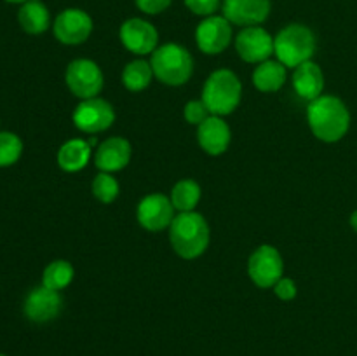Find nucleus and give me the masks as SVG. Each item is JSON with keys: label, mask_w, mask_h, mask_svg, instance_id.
<instances>
[{"label": "nucleus", "mask_w": 357, "mask_h": 356, "mask_svg": "<svg viewBox=\"0 0 357 356\" xmlns=\"http://www.w3.org/2000/svg\"><path fill=\"white\" fill-rule=\"evenodd\" d=\"M349 222H351V227L357 232V209H354V212H352L351 220H349Z\"/></svg>", "instance_id": "7c9ffc66"}, {"label": "nucleus", "mask_w": 357, "mask_h": 356, "mask_svg": "<svg viewBox=\"0 0 357 356\" xmlns=\"http://www.w3.org/2000/svg\"><path fill=\"white\" fill-rule=\"evenodd\" d=\"M72 121L79 131L87 135H98L110 128L115 122V110L112 103L100 96L80 100L73 110Z\"/></svg>", "instance_id": "6e6552de"}, {"label": "nucleus", "mask_w": 357, "mask_h": 356, "mask_svg": "<svg viewBox=\"0 0 357 356\" xmlns=\"http://www.w3.org/2000/svg\"><path fill=\"white\" fill-rule=\"evenodd\" d=\"M65 82L72 94H75L80 100L94 98L103 89L105 77L100 65L93 59L79 58L73 59L65 72Z\"/></svg>", "instance_id": "423d86ee"}, {"label": "nucleus", "mask_w": 357, "mask_h": 356, "mask_svg": "<svg viewBox=\"0 0 357 356\" xmlns=\"http://www.w3.org/2000/svg\"><path fill=\"white\" fill-rule=\"evenodd\" d=\"M316 49V34L302 23L286 24L274 37V54L286 68H296L302 63L310 61Z\"/></svg>", "instance_id": "7ed1b4c3"}, {"label": "nucleus", "mask_w": 357, "mask_h": 356, "mask_svg": "<svg viewBox=\"0 0 357 356\" xmlns=\"http://www.w3.org/2000/svg\"><path fill=\"white\" fill-rule=\"evenodd\" d=\"M153 77L166 86H183L194 73V58L187 47L174 42L160 45L152 52Z\"/></svg>", "instance_id": "39448f33"}, {"label": "nucleus", "mask_w": 357, "mask_h": 356, "mask_svg": "<svg viewBox=\"0 0 357 356\" xmlns=\"http://www.w3.org/2000/svg\"><path fill=\"white\" fill-rule=\"evenodd\" d=\"M293 89L302 100L314 101L323 94L324 89V73L317 63L310 61L302 63L300 66L293 68Z\"/></svg>", "instance_id": "a211bd4d"}, {"label": "nucleus", "mask_w": 357, "mask_h": 356, "mask_svg": "<svg viewBox=\"0 0 357 356\" xmlns=\"http://www.w3.org/2000/svg\"><path fill=\"white\" fill-rule=\"evenodd\" d=\"M288 80V68L278 59L258 63L253 72V84L261 93H275Z\"/></svg>", "instance_id": "412c9836"}, {"label": "nucleus", "mask_w": 357, "mask_h": 356, "mask_svg": "<svg viewBox=\"0 0 357 356\" xmlns=\"http://www.w3.org/2000/svg\"><path fill=\"white\" fill-rule=\"evenodd\" d=\"M91 192H93L94 198L98 199L103 205H110L117 199L119 192H121V185H119L117 178L112 173H105V171H100V173L94 177L93 184H91Z\"/></svg>", "instance_id": "393cba45"}, {"label": "nucleus", "mask_w": 357, "mask_h": 356, "mask_svg": "<svg viewBox=\"0 0 357 356\" xmlns=\"http://www.w3.org/2000/svg\"><path fill=\"white\" fill-rule=\"evenodd\" d=\"M223 16L241 28L260 27L271 16V0H223Z\"/></svg>", "instance_id": "2eb2a0df"}, {"label": "nucleus", "mask_w": 357, "mask_h": 356, "mask_svg": "<svg viewBox=\"0 0 357 356\" xmlns=\"http://www.w3.org/2000/svg\"><path fill=\"white\" fill-rule=\"evenodd\" d=\"M201 185L192 178H185L174 184L169 199L178 213L195 212V206L201 201Z\"/></svg>", "instance_id": "4be33fe9"}, {"label": "nucleus", "mask_w": 357, "mask_h": 356, "mask_svg": "<svg viewBox=\"0 0 357 356\" xmlns=\"http://www.w3.org/2000/svg\"><path fill=\"white\" fill-rule=\"evenodd\" d=\"M171 2L173 0H135L136 7L142 13L149 14V16H155V14L164 13L171 6Z\"/></svg>", "instance_id": "c756f323"}, {"label": "nucleus", "mask_w": 357, "mask_h": 356, "mask_svg": "<svg viewBox=\"0 0 357 356\" xmlns=\"http://www.w3.org/2000/svg\"><path fill=\"white\" fill-rule=\"evenodd\" d=\"M17 23L26 34L40 35L51 27V13L40 0H28L17 10Z\"/></svg>", "instance_id": "aec40b11"}, {"label": "nucleus", "mask_w": 357, "mask_h": 356, "mask_svg": "<svg viewBox=\"0 0 357 356\" xmlns=\"http://www.w3.org/2000/svg\"><path fill=\"white\" fill-rule=\"evenodd\" d=\"M234 24L225 16H208L195 28V42L204 54L215 56L225 51L234 38Z\"/></svg>", "instance_id": "9d476101"}, {"label": "nucleus", "mask_w": 357, "mask_h": 356, "mask_svg": "<svg viewBox=\"0 0 357 356\" xmlns=\"http://www.w3.org/2000/svg\"><path fill=\"white\" fill-rule=\"evenodd\" d=\"M119 38L129 52L136 56L152 54L159 44V31L150 21L129 17L119 28Z\"/></svg>", "instance_id": "9b49d317"}, {"label": "nucleus", "mask_w": 357, "mask_h": 356, "mask_svg": "<svg viewBox=\"0 0 357 356\" xmlns=\"http://www.w3.org/2000/svg\"><path fill=\"white\" fill-rule=\"evenodd\" d=\"M73 276H75L73 265L68 260L58 258V260H52L44 269L42 285L51 290H56V292H61V290H65L73 281Z\"/></svg>", "instance_id": "b1692460"}, {"label": "nucleus", "mask_w": 357, "mask_h": 356, "mask_svg": "<svg viewBox=\"0 0 357 356\" xmlns=\"http://www.w3.org/2000/svg\"><path fill=\"white\" fill-rule=\"evenodd\" d=\"M91 156H93V147L89 145V142L82 138H72L59 147L56 159H58L59 168L63 171L77 173L87 166Z\"/></svg>", "instance_id": "6ab92c4d"}, {"label": "nucleus", "mask_w": 357, "mask_h": 356, "mask_svg": "<svg viewBox=\"0 0 357 356\" xmlns=\"http://www.w3.org/2000/svg\"><path fill=\"white\" fill-rule=\"evenodd\" d=\"M153 79V70L150 61L145 59H135V61L128 63L122 72V84L126 89L132 91V93H139V91L146 89Z\"/></svg>", "instance_id": "5701e85b"}, {"label": "nucleus", "mask_w": 357, "mask_h": 356, "mask_svg": "<svg viewBox=\"0 0 357 356\" xmlns=\"http://www.w3.org/2000/svg\"><path fill=\"white\" fill-rule=\"evenodd\" d=\"M211 232L208 220L197 212L178 213L169 225V241L174 253L185 260L201 257L209 246Z\"/></svg>", "instance_id": "f03ea898"}, {"label": "nucleus", "mask_w": 357, "mask_h": 356, "mask_svg": "<svg viewBox=\"0 0 357 356\" xmlns=\"http://www.w3.org/2000/svg\"><path fill=\"white\" fill-rule=\"evenodd\" d=\"M131 143L122 136H112L98 145L94 154V164L100 171L115 173L124 170L131 161Z\"/></svg>", "instance_id": "f3484780"}, {"label": "nucleus", "mask_w": 357, "mask_h": 356, "mask_svg": "<svg viewBox=\"0 0 357 356\" xmlns=\"http://www.w3.org/2000/svg\"><path fill=\"white\" fill-rule=\"evenodd\" d=\"M187 9L195 16H215L216 10L222 7V0H183Z\"/></svg>", "instance_id": "cd10ccee"}, {"label": "nucleus", "mask_w": 357, "mask_h": 356, "mask_svg": "<svg viewBox=\"0 0 357 356\" xmlns=\"http://www.w3.org/2000/svg\"><path fill=\"white\" fill-rule=\"evenodd\" d=\"M93 17L82 9L70 7L54 17L52 31L54 37L65 45L84 44L93 34Z\"/></svg>", "instance_id": "1a4fd4ad"}, {"label": "nucleus", "mask_w": 357, "mask_h": 356, "mask_svg": "<svg viewBox=\"0 0 357 356\" xmlns=\"http://www.w3.org/2000/svg\"><path fill=\"white\" fill-rule=\"evenodd\" d=\"M197 142L209 156H222L232 142L230 126L220 115H209L201 126H197Z\"/></svg>", "instance_id": "dca6fc26"}, {"label": "nucleus", "mask_w": 357, "mask_h": 356, "mask_svg": "<svg viewBox=\"0 0 357 356\" xmlns=\"http://www.w3.org/2000/svg\"><path fill=\"white\" fill-rule=\"evenodd\" d=\"M274 293L281 300H293L296 297V293H298V288H296V283L291 278H284L282 276L274 285Z\"/></svg>", "instance_id": "c85d7f7f"}, {"label": "nucleus", "mask_w": 357, "mask_h": 356, "mask_svg": "<svg viewBox=\"0 0 357 356\" xmlns=\"http://www.w3.org/2000/svg\"><path fill=\"white\" fill-rule=\"evenodd\" d=\"M236 51L246 63H264L274 54V37L261 27L243 28L236 35Z\"/></svg>", "instance_id": "ddd939ff"}, {"label": "nucleus", "mask_w": 357, "mask_h": 356, "mask_svg": "<svg viewBox=\"0 0 357 356\" xmlns=\"http://www.w3.org/2000/svg\"><path fill=\"white\" fill-rule=\"evenodd\" d=\"M183 115L188 124L201 126L211 115V112H209V108L206 107V103L202 100H190L185 105Z\"/></svg>", "instance_id": "bb28decb"}, {"label": "nucleus", "mask_w": 357, "mask_h": 356, "mask_svg": "<svg viewBox=\"0 0 357 356\" xmlns=\"http://www.w3.org/2000/svg\"><path fill=\"white\" fill-rule=\"evenodd\" d=\"M63 309V297L56 290L40 285L30 290L23 302V313L33 323H47L56 320Z\"/></svg>", "instance_id": "4468645a"}, {"label": "nucleus", "mask_w": 357, "mask_h": 356, "mask_svg": "<svg viewBox=\"0 0 357 356\" xmlns=\"http://www.w3.org/2000/svg\"><path fill=\"white\" fill-rule=\"evenodd\" d=\"M248 274L260 288H274L284 274V262L278 248L272 244L258 246L248 260Z\"/></svg>", "instance_id": "0eeeda50"}, {"label": "nucleus", "mask_w": 357, "mask_h": 356, "mask_svg": "<svg viewBox=\"0 0 357 356\" xmlns=\"http://www.w3.org/2000/svg\"><path fill=\"white\" fill-rule=\"evenodd\" d=\"M174 212L176 209H174L173 202L167 195L153 192V194L145 195L138 202L136 216H138V222L143 229L150 230V232H160L171 225V222L176 216Z\"/></svg>", "instance_id": "f8f14e48"}, {"label": "nucleus", "mask_w": 357, "mask_h": 356, "mask_svg": "<svg viewBox=\"0 0 357 356\" xmlns=\"http://www.w3.org/2000/svg\"><path fill=\"white\" fill-rule=\"evenodd\" d=\"M241 98H243V84L239 77L232 70L220 68L206 79L201 100L209 108L211 115L225 117L239 107Z\"/></svg>", "instance_id": "20e7f679"}, {"label": "nucleus", "mask_w": 357, "mask_h": 356, "mask_svg": "<svg viewBox=\"0 0 357 356\" xmlns=\"http://www.w3.org/2000/svg\"><path fill=\"white\" fill-rule=\"evenodd\" d=\"M307 122L317 140L324 143L340 142L351 128L347 105L333 94H321L307 107Z\"/></svg>", "instance_id": "f257e3e1"}, {"label": "nucleus", "mask_w": 357, "mask_h": 356, "mask_svg": "<svg viewBox=\"0 0 357 356\" xmlns=\"http://www.w3.org/2000/svg\"><path fill=\"white\" fill-rule=\"evenodd\" d=\"M6 2H9V3H24V2H28V0H6Z\"/></svg>", "instance_id": "2f4dec72"}, {"label": "nucleus", "mask_w": 357, "mask_h": 356, "mask_svg": "<svg viewBox=\"0 0 357 356\" xmlns=\"http://www.w3.org/2000/svg\"><path fill=\"white\" fill-rule=\"evenodd\" d=\"M23 142L16 133L0 131V168H9L20 161Z\"/></svg>", "instance_id": "a878e982"}, {"label": "nucleus", "mask_w": 357, "mask_h": 356, "mask_svg": "<svg viewBox=\"0 0 357 356\" xmlns=\"http://www.w3.org/2000/svg\"><path fill=\"white\" fill-rule=\"evenodd\" d=\"M0 356H6V355H0Z\"/></svg>", "instance_id": "473e14b6"}]
</instances>
